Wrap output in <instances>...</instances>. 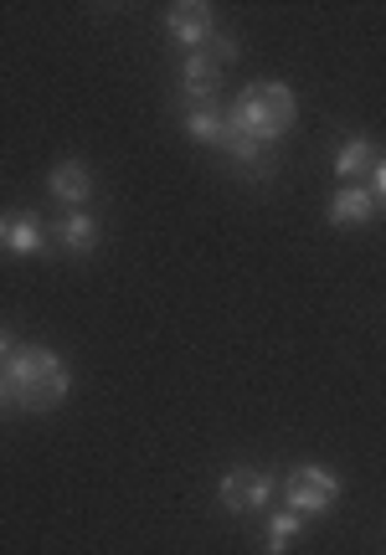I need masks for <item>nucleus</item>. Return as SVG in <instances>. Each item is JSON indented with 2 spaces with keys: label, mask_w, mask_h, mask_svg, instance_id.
<instances>
[{
  "label": "nucleus",
  "mask_w": 386,
  "mask_h": 555,
  "mask_svg": "<svg viewBox=\"0 0 386 555\" xmlns=\"http://www.w3.org/2000/svg\"><path fill=\"white\" fill-rule=\"evenodd\" d=\"M165 37L181 41L185 57H191V52H206V41L217 37V11H211L206 0H181V5H170V11H165Z\"/></svg>",
  "instance_id": "39448f33"
},
{
  "label": "nucleus",
  "mask_w": 386,
  "mask_h": 555,
  "mask_svg": "<svg viewBox=\"0 0 386 555\" xmlns=\"http://www.w3.org/2000/svg\"><path fill=\"white\" fill-rule=\"evenodd\" d=\"M11 406V386H5V371H0V412Z\"/></svg>",
  "instance_id": "f3484780"
},
{
  "label": "nucleus",
  "mask_w": 386,
  "mask_h": 555,
  "mask_svg": "<svg viewBox=\"0 0 386 555\" xmlns=\"http://www.w3.org/2000/svg\"><path fill=\"white\" fill-rule=\"evenodd\" d=\"M273 494H279V483L268 468H227L217 483V504L227 515H268Z\"/></svg>",
  "instance_id": "20e7f679"
},
{
  "label": "nucleus",
  "mask_w": 386,
  "mask_h": 555,
  "mask_svg": "<svg viewBox=\"0 0 386 555\" xmlns=\"http://www.w3.org/2000/svg\"><path fill=\"white\" fill-rule=\"evenodd\" d=\"M376 217L382 211H376V196H371L366 185H335V196H330V227H371Z\"/></svg>",
  "instance_id": "9d476101"
},
{
  "label": "nucleus",
  "mask_w": 386,
  "mask_h": 555,
  "mask_svg": "<svg viewBox=\"0 0 386 555\" xmlns=\"http://www.w3.org/2000/svg\"><path fill=\"white\" fill-rule=\"evenodd\" d=\"M366 191L376 196V211H386V155H376V165H371Z\"/></svg>",
  "instance_id": "2eb2a0df"
},
{
  "label": "nucleus",
  "mask_w": 386,
  "mask_h": 555,
  "mask_svg": "<svg viewBox=\"0 0 386 555\" xmlns=\"http://www.w3.org/2000/svg\"><path fill=\"white\" fill-rule=\"evenodd\" d=\"M237 52H243V47H237V37H222V31H217V37L206 41V57L217 62V67H222V62H232Z\"/></svg>",
  "instance_id": "4468645a"
},
{
  "label": "nucleus",
  "mask_w": 386,
  "mask_h": 555,
  "mask_svg": "<svg viewBox=\"0 0 386 555\" xmlns=\"http://www.w3.org/2000/svg\"><path fill=\"white\" fill-rule=\"evenodd\" d=\"M340 474H330V468H320V463H299V468H288L284 474V504L294 509V515H330L335 504H340Z\"/></svg>",
  "instance_id": "7ed1b4c3"
},
{
  "label": "nucleus",
  "mask_w": 386,
  "mask_h": 555,
  "mask_svg": "<svg viewBox=\"0 0 386 555\" xmlns=\"http://www.w3.org/2000/svg\"><path fill=\"white\" fill-rule=\"evenodd\" d=\"M47 232H52V247L73 253V258H88V253L99 247V237H103V227H99L93 211H62Z\"/></svg>",
  "instance_id": "6e6552de"
},
{
  "label": "nucleus",
  "mask_w": 386,
  "mask_h": 555,
  "mask_svg": "<svg viewBox=\"0 0 386 555\" xmlns=\"http://www.w3.org/2000/svg\"><path fill=\"white\" fill-rule=\"evenodd\" d=\"M299 530H305V515H294V509H268L263 515V551L268 555H288V545L299 540Z\"/></svg>",
  "instance_id": "ddd939ff"
},
{
  "label": "nucleus",
  "mask_w": 386,
  "mask_h": 555,
  "mask_svg": "<svg viewBox=\"0 0 386 555\" xmlns=\"http://www.w3.org/2000/svg\"><path fill=\"white\" fill-rule=\"evenodd\" d=\"M47 191L57 201L62 211H82L88 201H93V170L82 165V159H57L52 170H47Z\"/></svg>",
  "instance_id": "0eeeda50"
},
{
  "label": "nucleus",
  "mask_w": 386,
  "mask_h": 555,
  "mask_svg": "<svg viewBox=\"0 0 386 555\" xmlns=\"http://www.w3.org/2000/svg\"><path fill=\"white\" fill-rule=\"evenodd\" d=\"M299 119V103H294V88L279 78L247 82L237 103L227 108V139H253V144H279V139L294 129Z\"/></svg>",
  "instance_id": "f03ea898"
},
{
  "label": "nucleus",
  "mask_w": 386,
  "mask_h": 555,
  "mask_svg": "<svg viewBox=\"0 0 386 555\" xmlns=\"http://www.w3.org/2000/svg\"><path fill=\"white\" fill-rule=\"evenodd\" d=\"M217 88H222V67L206 57V52H191L181 62V103L185 108H206V103L217 99Z\"/></svg>",
  "instance_id": "1a4fd4ad"
},
{
  "label": "nucleus",
  "mask_w": 386,
  "mask_h": 555,
  "mask_svg": "<svg viewBox=\"0 0 386 555\" xmlns=\"http://www.w3.org/2000/svg\"><path fill=\"white\" fill-rule=\"evenodd\" d=\"M0 371H5V386H11V406H16V412H52V406H62L67 391H73L67 365H62L57 350H47V345H16L11 356L0 360Z\"/></svg>",
  "instance_id": "f257e3e1"
},
{
  "label": "nucleus",
  "mask_w": 386,
  "mask_h": 555,
  "mask_svg": "<svg viewBox=\"0 0 386 555\" xmlns=\"http://www.w3.org/2000/svg\"><path fill=\"white\" fill-rule=\"evenodd\" d=\"M0 247L11 258H41L52 247V232L37 211H0Z\"/></svg>",
  "instance_id": "423d86ee"
},
{
  "label": "nucleus",
  "mask_w": 386,
  "mask_h": 555,
  "mask_svg": "<svg viewBox=\"0 0 386 555\" xmlns=\"http://www.w3.org/2000/svg\"><path fill=\"white\" fill-rule=\"evenodd\" d=\"M16 345H21V339H11V330H0V360L11 356V350H16Z\"/></svg>",
  "instance_id": "dca6fc26"
},
{
  "label": "nucleus",
  "mask_w": 386,
  "mask_h": 555,
  "mask_svg": "<svg viewBox=\"0 0 386 555\" xmlns=\"http://www.w3.org/2000/svg\"><path fill=\"white\" fill-rule=\"evenodd\" d=\"M181 129L196 144H211V150H227V108L206 103V108H185L181 114Z\"/></svg>",
  "instance_id": "f8f14e48"
},
{
  "label": "nucleus",
  "mask_w": 386,
  "mask_h": 555,
  "mask_svg": "<svg viewBox=\"0 0 386 555\" xmlns=\"http://www.w3.org/2000/svg\"><path fill=\"white\" fill-rule=\"evenodd\" d=\"M371 165H376V144L366 134L340 139V150H335V180L340 185H366Z\"/></svg>",
  "instance_id": "9b49d317"
}]
</instances>
